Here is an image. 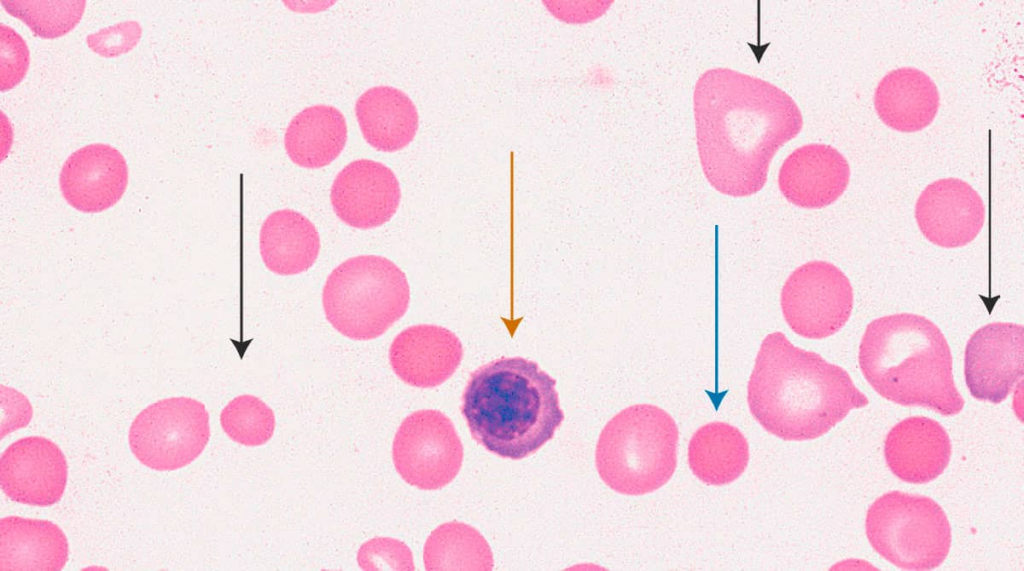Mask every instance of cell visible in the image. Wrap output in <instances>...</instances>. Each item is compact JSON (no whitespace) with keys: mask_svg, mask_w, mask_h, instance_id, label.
<instances>
[{"mask_svg":"<svg viewBox=\"0 0 1024 571\" xmlns=\"http://www.w3.org/2000/svg\"><path fill=\"white\" fill-rule=\"evenodd\" d=\"M693 108L704 175L715 190L732 197L759 192L774 155L803 126L799 107L785 91L723 67L700 75Z\"/></svg>","mask_w":1024,"mask_h":571,"instance_id":"cell-1","label":"cell"},{"mask_svg":"<svg viewBox=\"0 0 1024 571\" xmlns=\"http://www.w3.org/2000/svg\"><path fill=\"white\" fill-rule=\"evenodd\" d=\"M405 273L378 255L348 258L328 275L322 304L328 322L340 334L359 341L383 335L408 310Z\"/></svg>","mask_w":1024,"mask_h":571,"instance_id":"cell-6","label":"cell"},{"mask_svg":"<svg viewBox=\"0 0 1024 571\" xmlns=\"http://www.w3.org/2000/svg\"><path fill=\"white\" fill-rule=\"evenodd\" d=\"M259 243L265 266L283 276L307 271L316 262L321 247L314 224L292 209H280L266 217Z\"/></svg>","mask_w":1024,"mask_h":571,"instance_id":"cell-22","label":"cell"},{"mask_svg":"<svg viewBox=\"0 0 1024 571\" xmlns=\"http://www.w3.org/2000/svg\"><path fill=\"white\" fill-rule=\"evenodd\" d=\"M355 115L366 142L378 151L395 152L409 145L419 127L414 102L402 90L374 86L355 103Z\"/></svg>","mask_w":1024,"mask_h":571,"instance_id":"cell-21","label":"cell"},{"mask_svg":"<svg viewBox=\"0 0 1024 571\" xmlns=\"http://www.w3.org/2000/svg\"><path fill=\"white\" fill-rule=\"evenodd\" d=\"M951 442L943 426L925 416H911L898 422L884 440V456L891 472L900 480L928 483L949 464Z\"/></svg>","mask_w":1024,"mask_h":571,"instance_id":"cell-18","label":"cell"},{"mask_svg":"<svg viewBox=\"0 0 1024 571\" xmlns=\"http://www.w3.org/2000/svg\"><path fill=\"white\" fill-rule=\"evenodd\" d=\"M357 563L365 571L415 570L410 548L391 537H374L364 542L357 552Z\"/></svg>","mask_w":1024,"mask_h":571,"instance_id":"cell-28","label":"cell"},{"mask_svg":"<svg viewBox=\"0 0 1024 571\" xmlns=\"http://www.w3.org/2000/svg\"><path fill=\"white\" fill-rule=\"evenodd\" d=\"M462 358L463 346L456 334L431 324L402 330L389 349L394 373L404 383L417 388L443 384L458 369Z\"/></svg>","mask_w":1024,"mask_h":571,"instance_id":"cell-16","label":"cell"},{"mask_svg":"<svg viewBox=\"0 0 1024 571\" xmlns=\"http://www.w3.org/2000/svg\"><path fill=\"white\" fill-rule=\"evenodd\" d=\"M396 471L411 486L437 490L451 483L463 462V445L451 419L436 409L408 415L392 444Z\"/></svg>","mask_w":1024,"mask_h":571,"instance_id":"cell-9","label":"cell"},{"mask_svg":"<svg viewBox=\"0 0 1024 571\" xmlns=\"http://www.w3.org/2000/svg\"><path fill=\"white\" fill-rule=\"evenodd\" d=\"M940 105L934 81L914 67L888 72L874 93V107L881 121L900 132H916L929 126Z\"/></svg>","mask_w":1024,"mask_h":571,"instance_id":"cell-20","label":"cell"},{"mask_svg":"<svg viewBox=\"0 0 1024 571\" xmlns=\"http://www.w3.org/2000/svg\"><path fill=\"white\" fill-rule=\"evenodd\" d=\"M347 135L342 112L331 105L317 104L304 108L290 120L284 134V147L296 165L318 169L340 155Z\"/></svg>","mask_w":1024,"mask_h":571,"instance_id":"cell-23","label":"cell"},{"mask_svg":"<svg viewBox=\"0 0 1024 571\" xmlns=\"http://www.w3.org/2000/svg\"><path fill=\"white\" fill-rule=\"evenodd\" d=\"M427 571L493 569V554L486 539L474 527L450 521L435 528L423 551Z\"/></svg>","mask_w":1024,"mask_h":571,"instance_id":"cell-25","label":"cell"},{"mask_svg":"<svg viewBox=\"0 0 1024 571\" xmlns=\"http://www.w3.org/2000/svg\"><path fill=\"white\" fill-rule=\"evenodd\" d=\"M749 446L745 436L726 422H710L696 430L688 444L692 473L708 485L732 483L745 471Z\"/></svg>","mask_w":1024,"mask_h":571,"instance_id":"cell-24","label":"cell"},{"mask_svg":"<svg viewBox=\"0 0 1024 571\" xmlns=\"http://www.w3.org/2000/svg\"><path fill=\"white\" fill-rule=\"evenodd\" d=\"M850 166L834 147L810 143L795 149L782 163L778 187L792 204L808 209L831 205L846 190Z\"/></svg>","mask_w":1024,"mask_h":571,"instance_id":"cell-17","label":"cell"},{"mask_svg":"<svg viewBox=\"0 0 1024 571\" xmlns=\"http://www.w3.org/2000/svg\"><path fill=\"white\" fill-rule=\"evenodd\" d=\"M209 437L205 405L189 397H171L147 406L134 418L128 441L141 464L173 471L199 457Z\"/></svg>","mask_w":1024,"mask_h":571,"instance_id":"cell-8","label":"cell"},{"mask_svg":"<svg viewBox=\"0 0 1024 571\" xmlns=\"http://www.w3.org/2000/svg\"><path fill=\"white\" fill-rule=\"evenodd\" d=\"M865 531L872 548L904 570L939 567L951 546V526L932 498L890 491L869 507Z\"/></svg>","mask_w":1024,"mask_h":571,"instance_id":"cell-7","label":"cell"},{"mask_svg":"<svg viewBox=\"0 0 1024 571\" xmlns=\"http://www.w3.org/2000/svg\"><path fill=\"white\" fill-rule=\"evenodd\" d=\"M0 90L17 86L25 77L30 52L25 40L12 27L0 24Z\"/></svg>","mask_w":1024,"mask_h":571,"instance_id":"cell-29","label":"cell"},{"mask_svg":"<svg viewBox=\"0 0 1024 571\" xmlns=\"http://www.w3.org/2000/svg\"><path fill=\"white\" fill-rule=\"evenodd\" d=\"M986 218L982 198L959 178L938 179L921 192L915 219L931 243L944 248L963 247L980 233Z\"/></svg>","mask_w":1024,"mask_h":571,"instance_id":"cell-14","label":"cell"},{"mask_svg":"<svg viewBox=\"0 0 1024 571\" xmlns=\"http://www.w3.org/2000/svg\"><path fill=\"white\" fill-rule=\"evenodd\" d=\"M68 477L62 450L51 440L28 436L11 443L1 454L0 484L12 501L47 507L60 501Z\"/></svg>","mask_w":1024,"mask_h":571,"instance_id":"cell-12","label":"cell"},{"mask_svg":"<svg viewBox=\"0 0 1024 571\" xmlns=\"http://www.w3.org/2000/svg\"><path fill=\"white\" fill-rule=\"evenodd\" d=\"M781 309L793 332L823 339L838 332L853 309V289L835 265L810 261L796 268L781 290Z\"/></svg>","mask_w":1024,"mask_h":571,"instance_id":"cell-10","label":"cell"},{"mask_svg":"<svg viewBox=\"0 0 1024 571\" xmlns=\"http://www.w3.org/2000/svg\"><path fill=\"white\" fill-rule=\"evenodd\" d=\"M858 362L869 385L893 403L929 408L945 416L956 415L964 407L947 340L924 316L897 313L870 322L859 345Z\"/></svg>","mask_w":1024,"mask_h":571,"instance_id":"cell-4","label":"cell"},{"mask_svg":"<svg viewBox=\"0 0 1024 571\" xmlns=\"http://www.w3.org/2000/svg\"><path fill=\"white\" fill-rule=\"evenodd\" d=\"M128 185L122 153L104 143L85 145L64 162L59 174L62 196L74 209L98 213L114 206Z\"/></svg>","mask_w":1024,"mask_h":571,"instance_id":"cell-15","label":"cell"},{"mask_svg":"<svg viewBox=\"0 0 1024 571\" xmlns=\"http://www.w3.org/2000/svg\"><path fill=\"white\" fill-rule=\"evenodd\" d=\"M69 545L52 521L7 516L0 520L1 571H60Z\"/></svg>","mask_w":1024,"mask_h":571,"instance_id":"cell-19","label":"cell"},{"mask_svg":"<svg viewBox=\"0 0 1024 571\" xmlns=\"http://www.w3.org/2000/svg\"><path fill=\"white\" fill-rule=\"evenodd\" d=\"M401 200L399 181L385 164L356 159L335 177L330 202L337 217L358 229H372L388 222Z\"/></svg>","mask_w":1024,"mask_h":571,"instance_id":"cell-13","label":"cell"},{"mask_svg":"<svg viewBox=\"0 0 1024 571\" xmlns=\"http://www.w3.org/2000/svg\"><path fill=\"white\" fill-rule=\"evenodd\" d=\"M461 413L478 444L512 460L538 451L564 420L556 380L523 357H501L473 371Z\"/></svg>","mask_w":1024,"mask_h":571,"instance_id":"cell-3","label":"cell"},{"mask_svg":"<svg viewBox=\"0 0 1024 571\" xmlns=\"http://www.w3.org/2000/svg\"><path fill=\"white\" fill-rule=\"evenodd\" d=\"M747 402L766 431L787 441L819 438L852 409L869 404L845 369L794 346L779 331L760 345Z\"/></svg>","mask_w":1024,"mask_h":571,"instance_id":"cell-2","label":"cell"},{"mask_svg":"<svg viewBox=\"0 0 1024 571\" xmlns=\"http://www.w3.org/2000/svg\"><path fill=\"white\" fill-rule=\"evenodd\" d=\"M220 424L227 436L244 446H260L275 430L273 410L260 398L244 394L232 399L221 411Z\"/></svg>","mask_w":1024,"mask_h":571,"instance_id":"cell-27","label":"cell"},{"mask_svg":"<svg viewBox=\"0 0 1024 571\" xmlns=\"http://www.w3.org/2000/svg\"><path fill=\"white\" fill-rule=\"evenodd\" d=\"M679 432L658 406L636 404L612 417L599 435L595 464L602 481L624 495H644L664 486L677 466Z\"/></svg>","mask_w":1024,"mask_h":571,"instance_id":"cell-5","label":"cell"},{"mask_svg":"<svg viewBox=\"0 0 1024 571\" xmlns=\"http://www.w3.org/2000/svg\"><path fill=\"white\" fill-rule=\"evenodd\" d=\"M1024 328L993 322L976 330L964 354V375L970 394L981 401H1004L1024 374Z\"/></svg>","mask_w":1024,"mask_h":571,"instance_id":"cell-11","label":"cell"},{"mask_svg":"<svg viewBox=\"0 0 1024 571\" xmlns=\"http://www.w3.org/2000/svg\"><path fill=\"white\" fill-rule=\"evenodd\" d=\"M13 17L26 24L35 36L55 39L73 30L80 22L85 0H1Z\"/></svg>","mask_w":1024,"mask_h":571,"instance_id":"cell-26","label":"cell"},{"mask_svg":"<svg viewBox=\"0 0 1024 571\" xmlns=\"http://www.w3.org/2000/svg\"><path fill=\"white\" fill-rule=\"evenodd\" d=\"M141 36L142 27L139 22L127 20L89 34L86 43L99 56L113 58L131 51Z\"/></svg>","mask_w":1024,"mask_h":571,"instance_id":"cell-30","label":"cell"},{"mask_svg":"<svg viewBox=\"0 0 1024 571\" xmlns=\"http://www.w3.org/2000/svg\"><path fill=\"white\" fill-rule=\"evenodd\" d=\"M556 18L566 23H586L601 16L612 1H543Z\"/></svg>","mask_w":1024,"mask_h":571,"instance_id":"cell-31","label":"cell"}]
</instances>
